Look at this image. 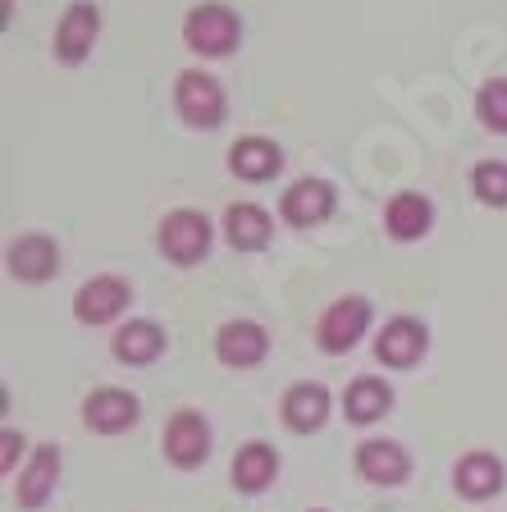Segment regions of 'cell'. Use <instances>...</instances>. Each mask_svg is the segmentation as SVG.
<instances>
[{
	"label": "cell",
	"mask_w": 507,
	"mask_h": 512,
	"mask_svg": "<svg viewBox=\"0 0 507 512\" xmlns=\"http://www.w3.org/2000/svg\"><path fill=\"white\" fill-rule=\"evenodd\" d=\"M165 458L179 471H197L201 462L211 458V421L192 407L174 412L165 421Z\"/></svg>",
	"instance_id": "6da1fadb"
},
{
	"label": "cell",
	"mask_w": 507,
	"mask_h": 512,
	"mask_svg": "<svg viewBox=\"0 0 507 512\" xmlns=\"http://www.w3.org/2000/svg\"><path fill=\"white\" fill-rule=\"evenodd\" d=\"M352 462H357V476L366 485H380V490H398L412 476V453L398 439H361Z\"/></svg>",
	"instance_id": "7a4b0ae2"
},
{
	"label": "cell",
	"mask_w": 507,
	"mask_h": 512,
	"mask_svg": "<svg viewBox=\"0 0 507 512\" xmlns=\"http://www.w3.org/2000/svg\"><path fill=\"white\" fill-rule=\"evenodd\" d=\"M211 247V220L201 211H174L160 224V252L174 261V266H197Z\"/></svg>",
	"instance_id": "3957f363"
},
{
	"label": "cell",
	"mask_w": 507,
	"mask_h": 512,
	"mask_svg": "<svg viewBox=\"0 0 507 512\" xmlns=\"http://www.w3.org/2000/svg\"><path fill=\"white\" fill-rule=\"evenodd\" d=\"M430 348V330H425L416 316H393L380 334H375V362L393 366V371H407L416 366Z\"/></svg>",
	"instance_id": "277c9868"
},
{
	"label": "cell",
	"mask_w": 507,
	"mask_h": 512,
	"mask_svg": "<svg viewBox=\"0 0 507 512\" xmlns=\"http://www.w3.org/2000/svg\"><path fill=\"white\" fill-rule=\"evenodd\" d=\"M60 467H64L60 444H37V448H32V458H28V467L19 471V485H14V503H19L23 512L46 508V499H51L55 485H60Z\"/></svg>",
	"instance_id": "5b68a950"
},
{
	"label": "cell",
	"mask_w": 507,
	"mask_h": 512,
	"mask_svg": "<svg viewBox=\"0 0 507 512\" xmlns=\"http://www.w3.org/2000/svg\"><path fill=\"white\" fill-rule=\"evenodd\" d=\"M370 330V302L366 298H338L334 307L320 316L316 325V339L325 352H352L361 343V334Z\"/></svg>",
	"instance_id": "8992f818"
},
{
	"label": "cell",
	"mask_w": 507,
	"mask_h": 512,
	"mask_svg": "<svg viewBox=\"0 0 507 512\" xmlns=\"http://www.w3.org/2000/svg\"><path fill=\"white\" fill-rule=\"evenodd\" d=\"M183 37H188L192 51L201 55H224L238 42V19L224 5H197V10L183 19Z\"/></svg>",
	"instance_id": "52a82bcc"
},
{
	"label": "cell",
	"mask_w": 507,
	"mask_h": 512,
	"mask_svg": "<svg viewBox=\"0 0 507 512\" xmlns=\"http://www.w3.org/2000/svg\"><path fill=\"white\" fill-rule=\"evenodd\" d=\"M142 416V403L128 389H115V384H106V389H92L83 403V421L87 430H96V435H119V430L138 426Z\"/></svg>",
	"instance_id": "ba28073f"
},
{
	"label": "cell",
	"mask_w": 507,
	"mask_h": 512,
	"mask_svg": "<svg viewBox=\"0 0 507 512\" xmlns=\"http://www.w3.org/2000/svg\"><path fill=\"white\" fill-rule=\"evenodd\" d=\"M265 352H270V334L256 325V320H229L215 334V357L233 371H247V366H261Z\"/></svg>",
	"instance_id": "9c48e42d"
},
{
	"label": "cell",
	"mask_w": 507,
	"mask_h": 512,
	"mask_svg": "<svg viewBox=\"0 0 507 512\" xmlns=\"http://www.w3.org/2000/svg\"><path fill=\"white\" fill-rule=\"evenodd\" d=\"M453 485H457V494H462V499L485 503V499H494V494H503V485H507V467H503V458H494V453L476 448V453L457 458V467H453Z\"/></svg>",
	"instance_id": "30bf717a"
},
{
	"label": "cell",
	"mask_w": 507,
	"mask_h": 512,
	"mask_svg": "<svg viewBox=\"0 0 507 512\" xmlns=\"http://www.w3.org/2000/svg\"><path fill=\"white\" fill-rule=\"evenodd\" d=\"M128 298H133V293H128V284L119 275H96L78 288L74 316L83 320V325H110V320L128 307Z\"/></svg>",
	"instance_id": "8fae6325"
},
{
	"label": "cell",
	"mask_w": 507,
	"mask_h": 512,
	"mask_svg": "<svg viewBox=\"0 0 507 512\" xmlns=\"http://www.w3.org/2000/svg\"><path fill=\"white\" fill-rule=\"evenodd\" d=\"M179 110H183V119H188V124L215 128L224 119V92L215 87L211 74L188 69V74H179Z\"/></svg>",
	"instance_id": "7c38bea8"
},
{
	"label": "cell",
	"mask_w": 507,
	"mask_h": 512,
	"mask_svg": "<svg viewBox=\"0 0 507 512\" xmlns=\"http://www.w3.org/2000/svg\"><path fill=\"white\" fill-rule=\"evenodd\" d=\"M279 412H284V426L288 430L311 435V430H320L329 421V389L320 380L293 384V389L284 394V403H279Z\"/></svg>",
	"instance_id": "4fadbf2b"
},
{
	"label": "cell",
	"mask_w": 507,
	"mask_h": 512,
	"mask_svg": "<svg viewBox=\"0 0 507 512\" xmlns=\"http://www.w3.org/2000/svg\"><path fill=\"white\" fill-rule=\"evenodd\" d=\"M96 32H101V14H96V5H87V0L69 5V14H64L60 28H55V55H60L64 64H78L87 51H92Z\"/></svg>",
	"instance_id": "5bb4252c"
},
{
	"label": "cell",
	"mask_w": 507,
	"mask_h": 512,
	"mask_svg": "<svg viewBox=\"0 0 507 512\" xmlns=\"http://www.w3.org/2000/svg\"><path fill=\"white\" fill-rule=\"evenodd\" d=\"M233 490L243 494H261L275 485L279 476V453L270 444H261V439H252V444H243L238 453H233Z\"/></svg>",
	"instance_id": "9a60e30c"
},
{
	"label": "cell",
	"mask_w": 507,
	"mask_h": 512,
	"mask_svg": "<svg viewBox=\"0 0 507 512\" xmlns=\"http://www.w3.org/2000/svg\"><path fill=\"white\" fill-rule=\"evenodd\" d=\"M60 270V247L46 234H28L19 243H10V275L23 284H46Z\"/></svg>",
	"instance_id": "2e32d148"
},
{
	"label": "cell",
	"mask_w": 507,
	"mask_h": 512,
	"mask_svg": "<svg viewBox=\"0 0 507 512\" xmlns=\"http://www.w3.org/2000/svg\"><path fill=\"white\" fill-rule=\"evenodd\" d=\"M393 407V389L380 380V375H361L343 389V416L352 426H375L384 412Z\"/></svg>",
	"instance_id": "e0dca14e"
},
{
	"label": "cell",
	"mask_w": 507,
	"mask_h": 512,
	"mask_svg": "<svg viewBox=\"0 0 507 512\" xmlns=\"http://www.w3.org/2000/svg\"><path fill=\"white\" fill-rule=\"evenodd\" d=\"M110 348H115V357L128 366H151L160 352H165V330H160L156 320H128Z\"/></svg>",
	"instance_id": "ac0fdd59"
},
{
	"label": "cell",
	"mask_w": 507,
	"mask_h": 512,
	"mask_svg": "<svg viewBox=\"0 0 507 512\" xmlns=\"http://www.w3.org/2000/svg\"><path fill=\"white\" fill-rule=\"evenodd\" d=\"M334 211V188L320 179H302L284 192V220L288 224H320Z\"/></svg>",
	"instance_id": "d6986e66"
},
{
	"label": "cell",
	"mask_w": 507,
	"mask_h": 512,
	"mask_svg": "<svg viewBox=\"0 0 507 512\" xmlns=\"http://www.w3.org/2000/svg\"><path fill=\"white\" fill-rule=\"evenodd\" d=\"M224 234H229V243L238 252H261L270 243V215L252 202H233L224 211Z\"/></svg>",
	"instance_id": "ffe728a7"
},
{
	"label": "cell",
	"mask_w": 507,
	"mask_h": 512,
	"mask_svg": "<svg viewBox=\"0 0 507 512\" xmlns=\"http://www.w3.org/2000/svg\"><path fill=\"white\" fill-rule=\"evenodd\" d=\"M430 202L425 197H416V192H398L389 202V211H384V224H389V234L402 238V243H412V238H425L430 234Z\"/></svg>",
	"instance_id": "44dd1931"
},
{
	"label": "cell",
	"mask_w": 507,
	"mask_h": 512,
	"mask_svg": "<svg viewBox=\"0 0 507 512\" xmlns=\"http://www.w3.org/2000/svg\"><path fill=\"white\" fill-rule=\"evenodd\" d=\"M229 165H233L238 179H270V174L284 165V151H279L275 142H265V138H243L238 147H233Z\"/></svg>",
	"instance_id": "7402d4cb"
},
{
	"label": "cell",
	"mask_w": 507,
	"mask_h": 512,
	"mask_svg": "<svg viewBox=\"0 0 507 512\" xmlns=\"http://www.w3.org/2000/svg\"><path fill=\"white\" fill-rule=\"evenodd\" d=\"M476 115L485 119V128H494V133H507V78H494V83L480 87Z\"/></svg>",
	"instance_id": "603a6c76"
},
{
	"label": "cell",
	"mask_w": 507,
	"mask_h": 512,
	"mask_svg": "<svg viewBox=\"0 0 507 512\" xmlns=\"http://www.w3.org/2000/svg\"><path fill=\"white\" fill-rule=\"evenodd\" d=\"M471 183H476V197H480V202L507 206V165H503V160H485V165H476Z\"/></svg>",
	"instance_id": "cb8c5ba5"
},
{
	"label": "cell",
	"mask_w": 507,
	"mask_h": 512,
	"mask_svg": "<svg viewBox=\"0 0 507 512\" xmlns=\"http://www.w3.org/2000/svg\"><path fill=\"white\" fill-rule=\"evenodd\" d=\"M0 444H5V448H0V471L10 476V471H14V458L23 453V435H19V430H5V435H0Z\"/></svg>",
	"instance_id": "d4e9b609"
},
{
	"label": "cell",
	"mask_w": 507,
	"mask_h": 512,
	"mask_svg": "<svg viewBox=\"0 0 507 512\" xmlns=\"http://www.w3.org/2000/svg\"><path fill=\"white\" fill-rule=\"evenodd\" d=\"M311 512H325V508H311Z\"/></svg>",
	"instance_id": "484cf974"
}]
</instances>
